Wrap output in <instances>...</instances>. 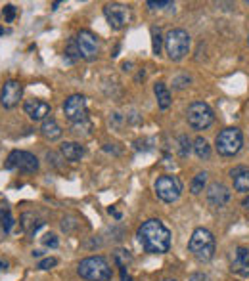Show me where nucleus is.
<instances>
[{"label": "nucleus", "instance_id": "f257e3e1", "mask_svg": "<svg viewBox=\"0 0 249 281\" xmlns=\"http://www.w3.org/2000/svg\"><path fill=\"white\" fill-rule=\"evenodd\" d=\"M138 243L149 255H163L171 249V230L157 218L142 222L136 232Z\"/></svg>", "mask_w": 249, "mask_h": 281}, {"label": "nucleus", "instance_id": "f03ea898", "mask_svg": "<svg viewBox=\"0 0 249 281\" xmlns=\"http://www.w3.org/2000/svg\"><path fill=\"white\" fill-rule=\"evenodd\" d=\"M188 251L192 253V257L199 262H209L215 257L217 243H215V235L207 228H196L190 241H188Z\"/></svg>", "mask_w": 249, "mask_h": 281}, {"label": "nucleus", "instance_id": "7ed1b4c3", "mask_svg": "<svg viewBox=\"0 0 249 281\" xmlns=\"http://www.w3.org/2000/svg\"><path fill=\"white\" fill-rule=\"evenodd\" d=\"M79 276L87 281H108L112 280L113 272L110 262L104 257H88L79 262Z\"/></svg>", "mask_w": 249, "mask_h": 281}, {"label": "nucleus", "instance_id": "20e7f679", "mask_svg": "<svg viewBox=\"0 0 249 281\" xmlns=\"http://www.w3.org/2000/svg\"><path fill=\"white\" fill-rule=\"evenodd\" d=\"M242 146H244V134L236 126L221 130L219 136H217V140H215L217 153L223 155V157H234V155H238Z\"/></svg>", "mask_w": 249, "mask_h": 281}, {"label": "nucleus", "instance_id": "39448f33", "mask_svg": "<svg viewBox=\"0 0 249 281\" xmlns=\"http://www.w3.org/2000/svg\"><path fill=\"white\" fill-rule=\"evenodd\" d=\"M165 50L173 61H180L190 52V35L184 29H173L165 37Z\"/></svg>", "mask_w": 249, "mask_h": 281}, {"label": "nucleus", "instance_id": "423d86ee", "mask_svg": "<svg viewBox=\"0 0 249 281\" xmlns=\"http://www.w3.org/2000/svg\"><path fill=\"white\" fill-rule=\"evenodd\" d=\"M186 119L188 124L194 128V130H205L209 128L215 121V113L209 107V103L205 101H194L190 103V107L186 111Z\"/></svg>", "mask_w": 249, "mask_h": 281}, {"label": "nucleus", "instance_id": "0eeeda50", "mask_svg": "<svg viewBox=\"0 0 249 281\" xmlns=\"http://www.w3.org/2000/svg\"><path fill=\"white\" fill-rule=\"evenodd\" d=\"M155 195L161 199L163 203H174L178 201V197L182 193V184L173 174H163L155 180Z\"/></svg>", "mask_w": 249, "mask_h": 281}, {"label": "nucleus", "instance_id": "6e6552de", "mask_svg": "<svg viewBox=\"0 0 249 281\" xmlns=\"http://www.w3.org/2000/svg\"><path fill=\"white\" fill-rule=\"evenodd\" d=\"M4 167L8 171H21V172H37L38 171V159L29 153V151H19V149H13L12 153L8 155V159L4 163Z\"/></svg>", "mask_w": 249, "mask_h": 281}, {"label": "nucleus", "instance_id": "1a4fd4ad", "mask_svg": "<svg viewBox=\"0 0 249 281\" xmlns=\"http://www.w3.org/2000/svg\"><path fill=\"white\" fill-rule=\"evenodd\" d=\"M104 15L108 19V23L112 29L119 31V29H124L128 21H130V8L124 6V4H119V2H113V4H106L104 6Z\"/></svg>", "mask_w": 249, "mask_h": 281}, {"label": "nucleus", "instance_id": "9d476101", "mask_svg": "<svg viewBox=\"0 0 249 281\" xmlns=\"http://www.w3.org/2000/svg\"><path fill=\"white\" fill-rule=\"evenodd\" d=\"M63 113L69 121L77 124V122L87 121L88 107H87V98L83 94H71L63 103Z\"/></svg>", "mask_w": 249, "mask_h": 281}, {"label": "nucleus", "instance_id": "9b49d317", "mask_svg": "<svg viewBox=\"0 0 249 281\" xmlns=\"http://www.w3.org/2000/svg\"><path fill=\"white\" fill-rule=\"evenodd\" d=\"M75 40H77V46H79V52H81V58H85V60L90 61L98 56L100 40L92 31H87V29L79 31V35H77Z\"/></svg>", "mask_w": 249, "mask_h": 281}, {"label": "nucleus", "instance_id": "f8f14e48", "mask_svg": "<svg viewBox=\"0 0 249 281\" xmlns=\"http://www.w3.org/2000/svg\"><path fill=\"white\" fill-rule=\"evenodd\" d=\"M21 96H23V85L17 81H6L2 86V92H0V103L6 109H12L19 103Z\"/></svg>", "mask_w": 249, "mask_h": 281}, {"label": "nucleus", "instance_id": "ddd939ff", "mask_svg": "<svg viewBox=\"0 0 249 281\" xmlns=\"http://www.w3.org/2000/svg\"><path fill=\"white\" fill-rule=\"evenodd\" d=\"M23 109L25 113L29 115V119L31 121H46L50 117V111H52V107H50V103H46V101H42V99H27L23 103Z\"/></svg>", "mask_w": 249, "mask_h": 281}, {"label": "nucleus", "instance_id": "4468645a", "mask_svg": "<svg viewBox=\"0 0 249 281\" xmlns=\"http://www.w3.org/2000/svg\"><path fill=\"white\" fill-rule=\"evenodd\" d=\"M230 201V189L221 182H213L207 187V203L211 207H224Z\"/></svg>", "mask_w": 249, "mask_h": 281}, {"label": "nucleus", "instance_id": "2eb2a0df", "mask_svg": "<svg viewBox=\"0 0 249 281\" xmlns=\"http://www.w3.org/2000/svg\"><path fill=\"white\" fill-rule=\"evenodd\" d=\"M232 272L248 278L249 276V249L248 247H238L232 258Z\"/></svg>", "mask_w": 249, "mask_h": 281}, {"label": "nucleus", "instance_id": "dca6fc26", "mask_svg": "<svg viewBox=\"0 0 249 281\" xmlns=\"http://www.w3.org/2000/svg\"><path fill=\"white\" fill-rule=\"evenodd\" d=\"M232 176V182H234V189L242 191V193H248L249 191V169L248 167H236L230 171Z\"/></svg>", "mask_w": 249, "mask_h": 281}, {"label": "nucleus", "instance_id": "f3484780", "mask_svg": "<svg viewBox=\"0 0 249 281\" xmlns=\"http://www.w3.org/2000/svg\"><path fill=\"white\" fill-rule=\"evenodd\" d=\"M60 151H62L63 157L67 161H71V163L81 161L83 155H85V147L81 146V144H77V142H63L62 147H60Z\"/></svg>", "mask_w": 249, "mask_h": 281}, {"label": "nucleus", "instance_id": "a211bd4d", "mask_svg": "<svg viewBox=\"0 0 249 281\" xmlns=\"http://www.w3.org/2000/svg\"><path fill=\"white\" fill-rule=\"evenodd\" d=\"M40 134L44 136L46 140H50V142H54V140L62 138L63 130H62V126L58 124V121H56V119L48 117L46 121H42V126H40Z\"/></svg>", "mask_w": 249, "mask_h": 281}, {"label": "nucleus", "instance_id": "6ab92c4d", "mask_svg": "<svg viewBox=\"0 0 249 281\" xmlns=\"http://www.w3.org/2000/svg\"><path fill=\"white\" fill-rule=\"evenodd\" d=\"M153 94H155V98H157V105H159V109L165 111L171 107V92H169V88L163 85V83H157V85L153 86Z\"/></svg>", "mask_w": 249, "mask_h": 281}, {"label": "nucleus", "instance_id": "aec40b11", "mask_svg": "<svg viewBox=\"0 0 249 281\" xmlns=\"http://www.w3.org/2000/svg\"><path fill=\"white\" fill-rule=\"evenodd\" d=\"M192 147H194V151H196V155H198L199 159L207 161L211 157V146H209V142L203 136H198Z\"/></svg>", "mask_w": 249, "mask_h": 281}, {"label": "nucleus", "instance_id": "412c9836", "mask_svg": "<svg viewBox=\"0 0 249 281\" xmlns=\"http://www.w3.org/2000/svg\"><path fill=\"white\" fill-rule=\"evenodd\" d=\"M205 186H207V172H198V174L194 176L192 184H190V191H192L194 195H199V193L205 189Z\"/></svg>", "mask_w": 249, "mask_h": 281}, {"label": "nucleus", "instance_id": "4be33fe9", "mask_svg": "<svg viewBox=\"0 0 249 281\" xmlns=\"http://www.w3.org/2000/svg\"><path fill=\"white\" fill-rule=\"evenodd\" d=\"M65 56L69 58V63H73L81 58V52H79V46H77V40H69L67 42V50H65Z\"/></svg>", "mask_w": 249, "mask_h": 281}, {"label": "nucleus", "instance_id": "5701e85b", "mask_svg": "<svg viewBox=\"0 0 249 281\" xmlns=\"http://www.w3.org/2000/svg\"><path fill=\"white\" fill-rule=\"evenodd\" d=\"M115 260H117L119 268H126V262H130V255H128V251H123V249L115 251Z\"/></svg>", "mask_w": 249, "mask_h": 281}, {"label": "nucleus", "instance_id": "b1692460", "mask_svg": "<svg viewBox=\"0 0 249 281\" xmlns=\"http://www.w3.org/2000/svg\"><path fill=\"white\" fill-rule=\"evenodd\" d=\"M151 42H153V54L157 56L159 52H161V33H159V29H151Z\"/></svg>", "mask_w": 249, "mask_h": 281}, {"label": "nucleus", "instance_id": "393cba45", "mask_svg": "<svg viewBox=\"0 0 249 281\" xmlns=\"http://www.w3.org/2000/svg\"><path fill=\"white\" fill-rule=\"evenodd\" d=\"M190 140H188V136H180L178 138V151H180V157H186L188 153H190Z\"/></svg>", "mask_w": 249, "mask_h": 281}, {"label": "nucleus", "instance_id": "a878e982", "mask_svg": "<svg viewBox=\"0 0 249 281\" xmlns=\"http://www.w3.org/2000/svg\"><path fill=\"white\" fill-rule=\"evenodd\" d=\"M2 13H4V19H6L8 23H12L13 19H15V6H13V4H6Z\"/></svg>", "mask_w": 249, "mask_h": 281}, {"label": "nucleus", "instance_id": "bb28decb", "mask_svg": "<svg viewBox=\"0 0 249 281\" xmlns=\"http://www.w3.org/2000/svg\"><path fill=\"white\" fill-rule=\"evenodd\" d=\"M148 6L151 8V10H163V8H173L174 2H171V0H163V2H151V0H149Z\"/></svg>", "mask_w": 249, "mask_h": 281}, {"label": "nucleus", "instance_id": "cd10ccee", "mask_svg": "<svg viewBox=\"0 0 249 281\" xmlns=\"http://www.w3.org/2000/svg\"><path fill=\"white\" fill-rule=\"evenodd\" d=\"M2 226H4V232H10L13 226V218L12 214H10V210H6L4 214H2Z\"/></svg>", "mask_w": 249, "mask_h": 281}, {"label": "nucleus", "instance_id": "c85d7f7f", "mask_svg": "<svg viewBox=\"0 0 249 281\" xmlns=\"http://www.w3.org/2000/svg\"><path fill=\"white\" fill-rule=\"evenodd\" d=\"M190 83H192V79H190L188 75H180V77H176L173 81L174 88H184V86H188Z\"/></svg>", "mask_w": 249, "mask_h": 281}, {"label": "nucleus", "instance_id": "c756f323", "mask_svg": "<svg viewBox=\"0 0 249 281\" xmlns=\"http://www.w3.org/2000/svg\"><path fill=\"white\" fill-rule=\"evenodd\" d=\"M42 243L46 245V247H52V249H56V247L60 245V241H58V237H56L54 233H46V235L42 237Z\"/></svg>", "mask_w": 249, "mask_h": 281}, {"label": "nucleus", "instance_id": "7c9ffc66", "mask_svg": "<svg viewBox=\"0 0 249 281\" xmlns=\"http://www.w3.org/2000/svg\"><path fill=\"white\" fill-rule=\"evenodd\" d=\"M58 264V260L54 257H50V258H44V260H40L38 262V270H50V268H54Z\"/></svg>", "mask_w": 249, "mask_h": 281}, {"label": "nucleus", "instance_id": "2f4dec72", "mask_svg": "<svg viewBox=\"0 0 249 281\" xmlns=\"http://www.w3.org/2000/svg\"><path fill=\"white\" fill-rule=\"evenodd\" d=\"M110 122H113L117 128H119V124L123 122V117H121V113H112V117H110Z\"/></svg>", "mask_w": 249, "mask_h": 281}, {"label": "nucleus", "instance_id": "473e14b6", "mask_svg": "<svg viewBox=\"0 0 249 281\" xmlns=\"http://www.w3.org/2000/svg\"><path fill=\"white\" fill-rule=\"evenodd\" d=\"M188 281H207V278H205L203 274H192V276L188 278Z\"/></svg>", "mask_w": 249, "mask_h": 281}, {"label": "nucleus", "instance_id": "72a5a7b5", "mask_svg": "<svg viewBox=\"0 0 249 281\" xmlns=\"http://www.w3.org/2000/svg\"><path fill=\"white\" fill-rule=\"evenodd\" d=\"M110 214H113V216H115L117 220L121 218V212H117V210H115V208H113V207H110Z\"/></svg>", "mask_w": 249, "mask_h": 281}, {"label": "nucleus", "instance_id": "f704fd0d", "mask_svg": "<svg viewBox=\"0 0 249 281\" xmlns=\"http://www.w3.org/2000/svg\"><path fill=\"white\" fill-rule=\"evenodd\" d=\"M242 207H244V208H249V197H246V199L242 201Z\"/></svg>", "mask_w": 249, "mask_h": 281}, {"label": "nucleus", "instance_id": "c9c22d12", "mask_svg": "<svg viewBox=\"0 0 249 281\" xmlns=\"http://www.w3.org/2000/svg\"><path fill=\"white\" fill-rule=\"evenodd\" d=\"M8 268V262H4V260H0V272H2V270H6Z\"/></svg>", "mask_w": 249, "mask_h": 281}, {"label": "nucleus", "instance_id": "e433bc0d", "mask_svg": "<svg viewBox=\"0 0 249 281\" xmlns=\"http://www.w3.org/2000/svg\"><path fill=\"white\" fill-rule=\"evenodd\" d=\"M130 67H132V63H123V69H124V71H128Z\"/></svg>", "mask_w": 249, "mask_h": 281}, {"label": "nucleus", "instance_id": "4c0bfd02", "mask_svg": "<svg viewBox=\"0 0 249 281\" xmlns=\"http://www.w3.org/2000/svg\"><path fill=\"white\" fill-rule=\"evenodd\" d=\"M163 281H176V280H173V278H167V280H163Z\"/></svg>", "mask_w": 249, "mask_h": 281}, {"label": "nucleus", "instance_id": "58836bf2", "mask_svg": "<svg viewBox=\"0 0 249 281\" xmlns=\"http://www.w3.org/2000/svg\"><path fill=\"white\" fill-rule=\"evenodd\" d=\"M0 224H2V218H0Z\"/></svg>", "mask_w": 249, "mask_h": 281}]
</instances>
